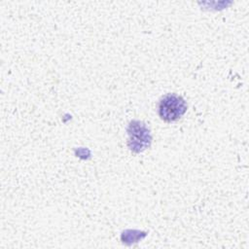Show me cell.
Listing matches in <instances>:
<instances>
[{"instance_id": "cell-2", "label": "cell", "mask_w": 249, "mask_h": 249, "mask_svg": "<svg viewBox=\"0 0 249 249\" xmlns=\"http://www.w3.org/2000/svg\"><path fill=\"white\" fill-rule=\"evenodd\" d=\"M127 133L128 147L132 152L140 153L150 146L151 134L145 124L139 121L131 122L127 127Z\"/></svg>"}, {"instance_id": "cell-1", "label": "cell", "mask_w": 249, "mask_h": 249, "mask_svg": "<svg viewBox=\"0 0 249 249\" xmlns=\"http://www.w3.org/2000/svg\"><path fill=\"white\" fill-rule=\"evenodd\" d=\"M158 111L162 121L172 123L179 120L186 113L187 103L183 97L175 93H169L160 100Z\"/></svg>"}]
</instances>
